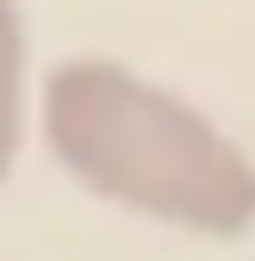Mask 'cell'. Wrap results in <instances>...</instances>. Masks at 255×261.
I'll return each instance as SVG.
<instances>
[{
	"instance_id": "cell-1",
	"label": "cell",
	"mask_w": 255,
	"mask_h": 261,
	"mask_svg": "<svg viewBox=\"0 0 255 261\" xmlns=\"http://www.w3.org/2000/svg\"><path fill=\"white\" fill-rule=\"evenodd\" d=\"M38 112L50 155L100 199L193 237L255 224V162L181 93L87 56L50 69Z\"/></svg>"
},
{
	"instance_id": "cell-2",
	"label": "cell",
	"mask_w": 255,
	"mask_h": 261,
	"mask_svg": "<svg viewBox=\"0 0 255 261\" xmlns=\"http://www.w3.org/2000/svg\"><path fill=\"white\" fill-rule=\"evenodd\" d=\"M25 143V13L0 0V180Z\"/></svg>"
}]
</instances>
